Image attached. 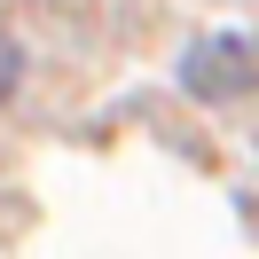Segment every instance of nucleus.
<instances>
[{
	"label": "nucleus",
	"instance_id": "1",
	"mask_svg": "<svg viewBox=\"0 0 259 259\" xmlns=\"http://www.w3.org/2000/svg\"><path fill=\"white\" fill-rule=\"evenodd\" d=\"M24 79V48H16V39H8V32H0V95H8V87H16Z\"/></svg>",
	"mask_w": 259,
	"mask_h": 259
}]
</instances>
